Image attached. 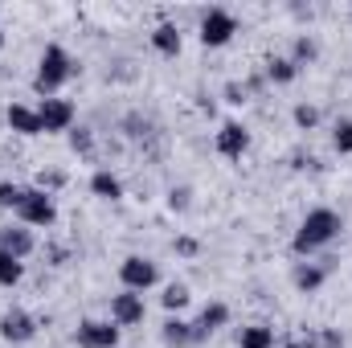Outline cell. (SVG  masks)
Returning <instances> with one entry per match:
<instances>
[{
    "mask_svg": "<svg viewBox=\"0 0 352 348\" xmlns=\"http://www.w3.org/2000/svg\"><path fill=\"white\" fill-rule=\"evenodd\" d=\"M21 279H25V262L0 250V287H8V291H12V287H16Z\"/></svg>",
    "mask_w": 352,
    "mask_h": 348,
    "instance_id": "cell-22",
    "label": "cell"
},
{
    "mask_svg": "<svg viewBox=\"0 0 352 348\" xmlns=\"http://www.w3.org/2000/svg\"><path fill=\"white\" fill-rule=\"evenodd\" d=\"M188 299H192L188 283H168V287H164V295H160V303H164V312H168V316H180V312L188 307Z\"/></svg>",
    "mask_w": 352,
    "mask_h": 348,
    "instance_id": "cell-20",
    "label": "cell"
},
{
    "mask_svg": "<svg viewBox=\"0 0 352 348\" xmlns=\"http://www.w3.org/2000/svg\"><path fill=\"white\" fill-rule=\"evenodd\" d=\"M291 119H295L299 131H316V127H320V107H316V102H295Z\"/></svg>",
    "mask_w": 352,
    "mask_h": 348,
    "instance_id": "cell-23",
    "label": "cell"
},
{
    "mask_svg": "<svg viewBox=\"0 0 352 348\" xmlns=\"http://www.w3.org/2000/svg\"><path fill=\"white\" fill-rule=\"evenodd\" d=\"M74 58L66 54V45H45L41 50V58H37V74H33V90L41 94V98H58L62 94V87L74 78Z\"/></svg>",
    "mask_w": 352,
    "mask_h": 348,
    "instance_id": "cell-2",
    "label": "cell"
},
{
    "mask_svg": "<svg viewBox=\"0 0 352 348\" xmlns=\"http://www.w3.org/2000/svg\"><path fill=\"white\" fill-rule=\"evenodd\" d=\"M21 197H25V184H16V180H0V209H12V213H16Z\"/></svg>",
    "mask_w": 352,
    "mask_h": 348,
    "instance_id": "cell-25",
    "label": "cell"
},
{
    "mask_svg": "<svg viewBox=\"0 0 352 348\" xmlns=\"http://www.w3.org/2000/svg\"><path fill=\"white\" fill-rule=\"evenodd\" d=\"M340 230H344V217L336 209H328V205H316V209L303 213V221H299V230L291 238V250L299 259H316L320 250H328L340 238Z\"/></svg>",
    "mask_w": 352,
    "mask_h": 348,
    "instance_id": "cell-1",
    "label": "cell"
},
{
    "mask_svg": "<svg viewBox=\"0 0 352 348\" xmlns=\"http://www.w3.org/2000/svg\"><path fill=\"white\" fill-rule=\"evenodd\" d=\"M226 102H234V107H242V102H246V87H238V83H230V87H226Z\"/></svg>",
    "mask_w": 352,
    "mask_h": 348,
    "instance_id": "cell-31",
    "label": "cell"
},
{
    "mask_svg": "<svg viewBox=\"0 0 352 348\" xmlns=\"http://www.w3.org/2000/svg\"><path fill=\"white\" fill-rule=\"evenodd\" d=\"M230 324V303H221V299H213V303H205L201 307V316L192 320V336H197V345H205L213 332H221Z\"/></svg>",
    "mask_w": 352,
    "mask_h": 348,
    "instance_id": "cell-11",
    "label": "cell"
},
{
    "mask_svg": "<svg viewBox=\"0 0 352 348\" xmlns=\"http://www.w3.org/2000/svg\"><path fill=\"white\" fill-rule=\"evenodd\" d=\"M70 148H74V156H90L94 152V135H90L87 127H74L70 131Z\"/></svg>",
    "mask_w": 352,
    "mask_h": 348,
    "instance_id": "cell-27",
    "label": "cell"
},
{
    "mask_svg": "<svg viewBox=\"0 0 352 348\" xmlns=\"http://www.w3.org/2000/svg\"><path fill=\"white\" fill-rule=\"evenodd\" d=\"M295 78H299V66H295L287 54L266 58V83H270V87H291Z\"/></svg>",
    "mask_w": 352,
    "mask_h": 348,
    "instance_id": "cell-18",
    "label": "cell"
},
{
    "mask_svg": "<svg viewBox=\"0 0 352 348\" xmlns=\"http://www.w3.org/2000/svg\"><path fill=\"white\" fill-rule=\"evenodd\" d=\"M201 246H197V238H176V254H184V259H192Z\"/></svg>",
    "mask_w": 352,
    "mask_h": 348,
    "instance_id": "cell-32",
    "label": "cell"
},
{
    "mask_svg": "<svg viewBox=\"0 0 352 348\" xmlns=\"http://www.w3.org/2000/svg\"><path fill=\"white\" fill-rule=\"evenodd\" d=\"M37 336V316H29L25 307H8L0 316V340L8 345H29Z\"/></svg>",
    "mask_w": 352,
    "mask_h": 348,
    "instance_id": "cell-10",
    "label": "cell"
},
{
    "mask_svg": "<svg viewBox=\"0 0 352 348\" xmlns=\"http://www.w3.org/2000/svg\"><path fill=\"white\" fill-rule=\"evenodd\" d=\"M283 348H320V332H307V328H295L283 336Z\"/></svg>",
    "mask_w": 352,
    "mask_h": 348,
    "instance_id": "cell-26",
    "label": "cell"
},
{
    "mask_svg": "<svg viewBox=\"0 0 352 348\" xmlns=\"http://www.w3.org/2000/svg\"><path fill=\"white\" fill-rule=\"evenodd\" d=\"M119 336H123V328H115L111 320H82L74 328L78 348H119Z\"/></svg>",
    "mask_w": 352,
    "mask_h": 348,
    "instance_id": "cell-9",
    "label": "cell"
},
{
    "mask_svg": "<svg viewBox=\"0 0 352 348\" xmlns=\"http://www.w3.org/2000/svg\"><path fill=\"white\" fill-rule=\"evenodd\" d=\"M90 193H94L98 201H123V180L111 173V168H94V176H90Z\"/></svg>",
    "mask_w": 352,
    "mask_h": 348,
    "instance_id": "cell-17",
    "label": "cell"
},
{
    "mask_svg": "<svg viewBox=\"0 0 352 348\" xmlns=\"http://www.w3.org/2000/svg\"><path fill=\"white\" fill-rule=\"evenodd\" d=\"M160 345H164V348H197V336H192V320L168 316V320L160 324Z\"/></svg>",
    "mask_w": 352,
    "mask_h": 348,
    "instance_id": "cell-15",
    "label": "cell"
},
{
    "mask_svg": "<svg viewBox=\"0 0 352 348\" xmlns=\"http://www.w3.org/2000/svg\"><path fill=\"white\" fill-rule=\"evenodd\" d=\"M0 50H4V29H0Z\"/></svg>",
    "mask_w": 352,
    "mask_h": 348,
    "instance_id": "cell-33",
    "label": "cell"
},
{
    "mask_svg": "<svg viewBox=\"0 0 352 348\" xmlns=\"http://www.w3.org/2000/svg\"><path fill=\"white\" fill-rule=\"evenodd\" d=\"M152 50H156L160 58H176V54L184 50V33H180V25L160 21V25L152 29Z\"/></svg>",
    "mask_w": 352,
    "mask_h": 348,
    "instance_id": "cell-16",
    "label": "cell"
},
{
    "mask_svg": "<svg viewBox=\"0 0 352 348\" xmlns=\"http://www.w3.org/2000/svg\"><path fill=\"white\" fill-rule=\"evenodd\" d=\"M62 180H66L62 173H41V180H37V188H45V193H54V188H62Z\"/></svg>",
    "mask_w": 352,
    "mask_h": 348,
    "instance_id": "cell-30",
    "label": "cell"
},
{
    "mask_svg": "<svg viewBox=\"0 0 352 348\" xmlns=\"http://www.w3.org/2000/svg\"><path fill=\"white\" fill-rule=\"evenodd\" d=\"M316 54H320V45H316V37H307V33H299V37L291 41V54H287V58H291V62H295V66L303 70L307 62H316Z\"/></svg>",
    "mask_w": 352,
    "mask_h": 348,
    "instance_id": "cell-21",
    "label": "cell"
},
{
    "mask_svg": "<svg viewBox=\"0 0 352 348\" xmlns=\"http://www.w3.org/2000/svg\"><path fill=\"white\" fill-rule=\"evenodd\" d=\"M16 221L21 226H29V230H50L54 221H58V201H54V193H45V188H25V197H21V205H16Z\"/></svg>",
    "mask_w": 352,
    "mask_h": 348,
    "instance_id": "cell-3",
    "label": "cell"
},
{
    "mask_svg": "<svg viewBox=\"0 0 352 348\" xmlns=\"http://www.w3.org/2000/svg\"><path fill=\"white\" fill-rule=\"evenodd\" d=\"M332 148H336L340 156H352V115L336 119V127H332Z\"/></svg>",
    "mask_w": 352,
    "mask_h": 348,
    "instance_id": "cell-24",
    "label": "cell"
},
{
    "mask_svg": "<svg viewBox=\"0 0 352 348\" xmlns=\"http://www.w3.org/2000/svg\"><path fill=\"white\" fill-rule=\"evenodd\" d=\"M144 320H148L144 295H135V291L111 295V324H115V328H135V324H144Z\"/></svg>",
    "mask_w": 352,
    "mask_h": 348,
    "instance_id": "cell-8",
    "label": "cell"
},
{
    "mask_svg": "<svg viewBox=\"0 0 352 348\" xmlns=\"http://www.w3.org/2000/svg\"><path fill=\"white\" fill-rule=\"evenodd\" d=\"M37 115H41V131L45 135H70L74 123H78V107L70 98H41L37 102Z\"/></svg>",
    "mask_w": 352,
    "mask_h": 348,
    "instance_id": "cell-5",
    "label": "cell"
},
{
    "mask_svg": "<svg viewBox=\"0 0 352 348\" xmlns=\"http://www.w3.org/2000/svg\"><path fill=\"white\" fill-rule=\"evenodd\" d=\"M188 197H192V193H188V188H173V193H168V209H173V213H184V209H188V205H192V201H188Z\"/></svg>",
    "mask_w": 352,
    "mask_h": 348,
    "instance_id": "cell-29",
    "label": "cell"
},
{
    "mask_svg": "<svg viewBox=\"0 0 352 348\" xmlns=\"http://www.w3.org/2000/svg\"><path fill=\"white\" fill-rule=\"evenodd\" d=\"M320 348H349L340 328H320Z\"/></svg>",
    "mask_w": 352,
    "mask_h": 348,
    "instance_id": "cell-28",
    "label": "cell"
},
{
    "mask_svg": "<svg viewBox=\"0 0 352 348\" xmlns=\"http://www.w3.org/2000/svg\"><path fill=\"white\" fill-rule=\"evenodd\" d=\"M4 123H8V131H16V135H45L41 131V115H37V107H29V102H8V111H4Z\"/></svg>",
    "mask_w": 352,
    "mask_h": 348,
    "instance_id": "cell-13",
    "label": "cell"
},
{
    "mask_svg": "<svg viewBox=\"0 0 352 348\" xmlns=\"http://www.w3.org/2000/svg\"><path fill=\"white\" fill-rule=\"evenodd\" d=\"M213 148H217V156H226V160H242V156L250 152V131H246V123L226 119V123L217 127V135H213Z\"/></svg>",
    "mask_w": 352,
    "mask_h": 348,
    "instance_id": "cell-7",
    "label": "cell"
},
{
    "mask_svg": "<svg viewBox=\"0 0 352 348\" xmlns=\"http://www.w3.org/2000/svg\"><path fill=\"white\" fill-rule=\"evenodd\" d=\"M291 283H295V291L299 295H316L324 283H328V262H295V270H291Z\"/></svg>",
    "mask_w": 352,
    "mask_h": 348,
    "instance_id": "cell-14",
    "label": "cell"
},
{
    "mask_svg": "<svg viewBox=\"0 0 352 348\" xmlns=\"http://www.w3.org/2000/svg\"><path fill=\"white\" fill-rule=\"evenodd\" d=\"M238 17L230 12V8H205L201 12V29H197V37H201V45L205 50H221V45H230L234 37H238Z\"/></svg>",
    "mask_w": 352,
    "mask_h": 348,
    "instance_id": "cell-4",
    "label": "cell"
},
{
    "mask_svg": "<svg viewBox=\"0 0 352 348\" xmlns=\"http://www.w3.org/2000/svg\"><path fill=\"white\" fill-rule=\"evenodd\" d=\"M0 250L25 262L33 250H37V238H33V230H29V226L12 221V226H0Z\"/></svg>",
    "mask_w": 352,
    "mask_h": 348,
    "instance_id": "cell-12",
    "label": "cell"
},
{
    "mask_svg": "<svg viewBox=\"0 0 352 348\" xmlns=\"http://www.w3.org/2000/svg\"><path fill=\"white\" fill-rule=\"evenodd\" d=\"M238 348H274V328L266 324H246L238 332Z\"/></svg>",
    "mask_w": 352,
    "mask_h": 348,
    "instance_id": "cell-19",
    "label": "cell"
},
{
    "mask_svg": "<svg viewBox=\"0 0 352 348\" xmlns=\"http://www.w3.org/2000/svg\"><path fill=\"white\" fill-rule=\"evenodd\" d=\"M119 283H123V291L148 295L160 283V266L152 259H144V254H127V259L119 262Z\"/></svg>",
    "mask_w": 352,
    "mask_h": 348,
    "instance_id": "cell-6",
    "label": "cell"
}]
</instances>
